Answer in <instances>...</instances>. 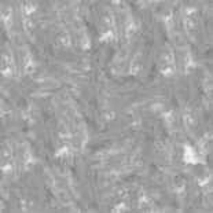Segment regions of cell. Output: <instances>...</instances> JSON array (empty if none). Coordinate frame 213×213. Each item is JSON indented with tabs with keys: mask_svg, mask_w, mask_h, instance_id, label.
<instances>
[{
	"mask_svg": "<svg viewBox=\"0 0 213 213\" xmlns=\"http://www.w3.org/2000/svg\"><path fill=\"white\" fill-rule=\"evenodd\" d=\"M173 61H175V58H173V54L169 52V51H166V52H162V56H161V62H162V66L164 65H173Z\"/></svg>",
	"mask_w": 213,
	"mask_h": 213,
	"instance_id": "277c9868",
	"label": "cell"
},
{
	"mask_svg": "<svg viewBox=\"0 0 213 213\" xmlns=\"http://www.w3.org/2000/svg\"><path fill=\"white\" fill-rule=\"evenodd\" d=\"M114 39V33L111 29H106L102 32V35H100V41L102 43H107V41H111Z\"/></svg>",
	"mask_w": 213,
	"mask_h": 213,
	"instance_id": "3957f363",
	"label": "cell"
},
{
	"mask_svg": "<svg viewBox=\"0 0 213 213\" xmlns=\"http://www.w3.org/2000/svg\"><path fill=\"white\" fill-rule=\"evenodd\" d=\"M127 209H128V208H127L125 202L123 201V202H120V203H117V205H115V208L113 209V211H114V212H125Z\"/></svg>",
	"mask_w": 213,
	"mask_h": 213,
	"instance_id": "9a60e30c",
	"label": "cell"
},
{
	"mask_svg": "<svg viewBox=\"0 0 213 213\" xmlns=\"http://www.w3.org/2000/svg\"><path fill=\"white\" fill-rule=\"evenodd\" d=\"M184 123H186V125H187L188 128H195L197 127V120L194 118V115H191V114H184Z\"/></svg>",
	"mask_w": 213,
	"mask_h": 213,
	"instance_id": "8992f818",
	"label": "cell"
},
{
	"mask_svg": "<svg viewBox=\"0 0 213 213\" xmlns=\"http://www.w3.org/2000/svg\"><path fill=\"white\" fill-rule=\"evenodd\" d=\"M184 15H186V18H195V15H197V8H194V7H187L184 10Z\"/></svg>",
	"mask_w": 213,
	"mask_h": 213,
	"instance_id": "7c38bea8",
	"label": "cell"
},
{
	"mask_svg": "<svg viewBox=\"0 0 213 213\" xmlns=\"http://www.w3.org/2000/svg\"><path fill=\"white\" fill-rule=\"evenodd\" d=\"M161 73H162L164 76H166V77H169V76H172L173 73H175V66L173 65H164L162 68H161Z\"/></svg>",
	"mask_w": 213,
	"mask_h": 213,
	"instance_id": "ba28073f",
	"label": "cell"
},
{
	"mask_svg": "<svg viewBox=\"0 0 213 213\" xmlns=\"http://www.w3.org/2000/svg\"><path fill=\"white\" fill-rule=\"evenodd\" d=\"M164 118H165V121L168 124H172L173 121H175V113H173V111H166V113L164 114Z\"/></svg>",
	"mask_w": 213,
	"mask_h": 213,
	"instance_id": "5bb4252c",
	"label": "cell"
},
{
	"mask_svg": "<svg viewBox=\"0 0 213 213\" xmlns=\"http://www.w3.org/2000/svg\"><path fill=\"white\" fill-rule=\"evenodd\" d=\"M23 25H25V28L28 29V30H32L33 29V21L30 19V18H25V19H23Z\"/></svg>",
	"mask_w": 213,
	"mask_h": 213,
	"instance_id": "e0dca14e",
	"label": "cell"
},
{
	"mask_svg": "<svg viewBox=\"0 0 213 213\" xmlns=\"http://www.w3.org/2000/svg\"><path fill=\"white\" fill-rule=\"evenodd\" d=\"M140 69H142V65L138 62V61H133L132 63L129 65V74H138L139 72H140Z\"/></svg>",
	"mask_w": 213,
	"mask_h": 213,
	"instance_id": "52a82bcc",
	"label": "cell"
},
{
	"mask_svg": "<svg viewBox=\"0 0 213 213\" xmlns=\"http://www.w3.org/2000/svg\"><path fill=\"white\" fill-rule=\"evenodd\" d=\"M2 157H3V160H7V158H10L11 157V150H10V147H3V150H2Z\"/></svg>",
	"mask_w": 213,
	"mask_h": 213,
	"instance_id": "2e32d148",
	"label": "cell"
},
{
	"mask_svg": "<svg viewBox=\"0 0 213 213\" xmlns=\"http://www.w3.org/2000/svg\"><path fill=\"white\" fill-rule=\"evenodd\" d=\"M183 25H184V28L186 30H194L197 28V21H195V18H184L183 19Z\"/></svg>",
	"mask_w": 213,
	"mask_h": 213,
	"instance_id": "5b68a950",
	"label": "cell"
},
{
	"mask_svg": "<svg viewBox=\"0 0 213 213\" xmlns=\"http://www.w3.org/2000/svg\"><path fill=\"white\" fill-rule=\"evenodd\" d=\"M3 169V173H6V175H11V173L14 172V165L13 162H4L2 166Z\"/></svg>",
	"mask_w": 213,
	"mask_h": 213,
	"instance_id": "9c48e42d",
	"label": "cell"
},
{
	"mask_svg": "<svg viewBox=\"0 0 213 213\" xmlns=\"http://www.w3.org/2000/svg\"><path fill=\"white\" fill-rule=\"evenodd\" d=\"M102 22L105 23L106 26H111L114 23V21H113V17H111L110 14H105L102 17Z\"/></svg>",
	"mask_w": 213,
	"mask_h": 213,
	"instance_id": "4fadbf2b",
	"label": "cell"
},
{
	"mask_svg": "<svg viewBox=\"0 0 213 213\" xmlns=\"http://www.w3.org/2000/svg\"><path fill=\"white\" fill-rule=\"evenodd\" d=\"M184 162L186 164H193V165H195V164H198L201 162V158L197 154V151L194 150L191 146H188V144H186L184 146Z\"/></svg>",
	"mask_w": 213,
	"mask_h": 213,
	"instance_id": "6da1fadb",
	"label": "cell"
},
{
	"mask_svg": "<svg viewBox=\"0 0 213 213\" xmlns=\"http://www.w3.org/2000/svg\"><path fill=\"white\" fill-rule=\"evenodd\" d=\"M135 32H136V25L132 22V21H129V22L127 23V26H125V33H127V36H132Z\"/></svg>",
	"mask_w": 213,
	"mask_h": 213,
	"instance_id": "30bf717a",
	"label": "cell"
},
{
	"mask_svg": "<svg viewBox=\"0 0 213 213\" xmlns=\"http://www.w3.org/2000/svg\"><path fill=\"white\" fill-rule=\"evenodd\" d=\"M90 40H88V37H87V36H84V37H83V48H84V50H88V48H90Z\"/></svg>",
	"mask_w": 213,
	"mask_h": 213,
	"instance_id": "7402d4cb",
	"label": "cell"
},
{
	"mask_svg": "<svg viewBox=\"0 0 213 213\" xmlns=\"http://www.w3.org/2000/svg\"><path fill=\"white\" fill-rule=\"evenodd\" d=\"M35 11H36V6L33 3H23L22 4V13L26 18H29Z\"/></svg>",
	"mask_w": 213,
	"mask_h": 213,
	"instance_id": "7a4b0ae2",
	"label": "cell"
},
{
	"mask_svg": "<svg viewBox=\"0 0 213 213\" xmlns=\"http://www.w3.org/2000/svg\"><path fill=\"white\" fill-rule=\"evenodd\" d=\"M105 117H106V120H107V121H113L115 118V113H114V111H107Z\"/></svg>",
	"mask_w": 213,
	"mask_h": 213,
	"instance_id": "44dd1931",
	"label": "cell"
},
{
	"mask_svg": "<svg viewBox=\"0 0 213 213\" xmlns=\"http://www.w3.org/2000/svg\"><path fill=\"white\" fill-rule=\"evenodd\" d=\"M132 162H133V165H135V166H142V165H143V158L139 157V156H136V157L132 160Z\"/></svg>",
	"mask_w": 213,
	"mask_h": 213,
	"instance_id": "d6986e66",
	"label": "cell"
},
{
	"mask_svg": "<svg viewBox=\"0 0 213 213\" xmlns=\"http://www.w3.org/2000/svg\"><path fill=\"white\" fill-rule=\"evenodd\" d=\"M59 44L63 45V47H69L70 45V37H69L68 35H61L59 36Z\"/></svg>",
	"mask_w": 213,
	"mask_h": 213,
	"instance_id": "8fae6325",
	"label": "cell"
},
{
	"mask_svg": "<svg viewBox=\"0 0 213 213\" xmlns=\"http://www.w3.org/2000/svg\"><path fill=\"white\" fill-rule=\"evenodd\" d=\"M118 198L120 199H125L127 197H128V191L127 190H124V188H121V190H118Z\"/></svg>",
	"mask_w": 213,
	"mask_h": 213,
	"instance_id": "ffe728a7",
	"label": "cell"
},
{
	"mask_svg": "<svg viewBox=\"0 0 213 213\" xmlns=\"http://www.w3.org/2000/svg\"><path fill=\"white\" fill-rule=\"evenodd\" d=\"M165 22H166V25H168V28H173V26H175V21H173V17L170 14L165 18Z\"/></svg>",
	"mask_w": 213,
	"mask_h": 213,
	"instance_id": "ac0fdd59",
	"label": "cell"
}]
</instances>
